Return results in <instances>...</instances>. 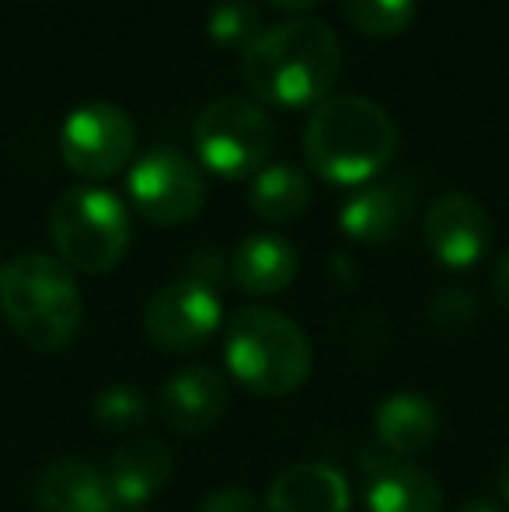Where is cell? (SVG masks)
Returning a JSON list of instances; mask_svg holds the SVG:
<instances>
[{
    "label": "cell",
    "instance_id": "1",
    "mask_svg": "<svg viewBox=\"0 0 509 512\" xmlns=\"http://www.w3.org/2000/svg\"><path fill=\"white\" fill-rule=\"evenodd\" d=\"M339 70V35L318 18L276 21L241 49V77L258 102L290 108L321 102Z\"/></svg>",
    "mask_w": 509,
    "mask_h": 512
},
{
    "label": "cell",
    "instance_id": "2",
    "mask_svg": "<svg viewBox=\"0 0 509 512\" xmlns=\"http://www.w3.org/2000/svg\"><path fill=\"white\" fill-rule=\"evenodd\" d=\"M398 147V126L384 105L363 95H332L314 105L304 129V154L321 178L363 185Z\"/></svg>",
    "mask_w": 509,
    "mask_h": 512
},
{
    "label": "cell",
    "instance_id": "3",
    "mask_svg": "<svg viewBox=\"0 0 509 512\" xmlns=\"http://www.w3.org/2000/svg\"><path fill=\"white\" fill-rule=\"evenodd\" d=\"M0 314L32 349L60 352L81 331L84 300L60 258L25 251L0 269Z\"/></svg>",
    "mask_w": 509,
    "mask_h": 512
},
{
    "label": "cell",
    "instance_id": "4",
    "mask_svg": "<svg viewBox=\"0 0 509 512\" xmlns=\"http://www.w3.org/2000/svg\"><path fill=\"white\" fill-rule=\"evenodd\" d=\"M224 359L258 398H283L311 373V342L279 310L245 307L227 321Z\"/></svg>",
    "mask_w": 509,
    "mask_h": 512
},
{
    "label": "cell",
    "instance_id": "5",
    "mask_svg": "<svg viewBox=\"0 0 509 512\" xmlns=\"http://www.w3.org/2000/svg\"><path fill=\"white\" fill-rule=\"evenodd\" d=\"M49 237L67 269L102 276L123 262L133 227L116 192L102 185H70L53 203Z\"/></svg>",
    "mask_w": 509,
    "mask_h": 512
},
{
    "label": "cell",
    "instance_id": "6",
    "mask_svg": "<svg viewBox=\"0 0 509 512\" xmlns=\"http://www.w3.org/2000/svg\"><path fill=\"white\" fill-rule=\"evenodd\" d=\"M272 143H276V126L255 98H213L196 119V154L217 175L245 178L262 171Z\"/></svg>",
    "mask_w": 509,
    "mask_h": 512
},
{
    "label": "cell",
    "instance_id": "7",
    "mask_svg": "<svg viewBox=\"0 0 509 512\" xmlns=\"http://www.w3.org/2000/svg\"><path fill=\"white\" fill-rule=\"evenodd\" d=\"M136 126L116 102H84L63 119V161L84 178H109L133 157Z\"/></svg>",
    "mask_w": 509,
    "mask_h": 512
},
{
    "label": "cell",
    "instance_id": "8",
    "mask_svg": "<svg viewBox=\"0 0 509 512\" xmlns=\"http://www.w3.org/2000/svg\"><path fill=\"white\" fill-rule=\"evenodd\" d=\"M129 196L150 223H185L203 206L206 182L182 150L154 147L129 171Z\"/></svg>",
    "mask_w": 509,
    "mask_h": 512
},
{
    "label": "cell",
    "instance_id": "9",
    "mask_svg": "<svg viewBox=\"0 0 509 512\" xmlns=\"http://www.w3.org/2000/svg\"><path fill=\"white\" fill-rule=\"evenodd\" d=\"M220 328V300L199 279H175L161 286L143 310V331L164 352H196Z\"/></svg>",
    "mask_w": 509,
    "mask_h": 512
},
{
    "label": "cell",
    "instance_id": "10",
    "mask_svg": "<svg viewBox=\"0 0 509 512\" xmlns=\"http://www.w3.org/2000/svg\"><path fill=\"white\" fill-rule=\"evenodd\" d=\"M426 241L433 255L450 269H468L489 251L492 220L485 206L468 192H443L426 209Z\"/></svg>",
    "mask_w": 509,
    "mask_h": 512
},
{
    "label": "cell",
    "instance_id": "11",
    "mask_svg": "<svg viewBox=\"0 0 509 512\" xmlns=\"http://www.w3.org/2000/svg\"><path fill=\"white\" fill-rule=\"evenodd\" d=\"M370 512H443V492L433 474L387 450H363Z\"/></svg>",
    "mask_w": 509,
    "mask_h": 512
},
{
    "label": "cell",
    "instance_id": "12",
    "mask_svg": "<svg viewBox=\"0 0 509 512\" xmlns=\"http://www.w3.org/2000/svg\"><path fill=\"white\" fill-rule=\"evenodd\" d=\"M231 405V387L210 366H185L161 387L157 411L171 432H206L220 422V415Z\"/></svg>",
    "mask_w": 509,
    "mask_h": 512
},
{
    "label": "cell",
    "instance_id": "13",
    "mask_svg": "<svg viewBox=\"0 0 509 512\" xmlns=\"http://www.w3.org/2000/svg\"><path fill=\"white\" fill-rule=\"evenodd\" d=\"M171 471H175V460L168 446L161 439L136 436L112 453L102 474L109 481L116 512H147L150 499L171 481Z\"/></svg>",
    "mask_w": 509,
    "mask_h": 512
},
{
    "label": "cell",
    "instance_id": "14",
    "mask_svg": "<svg viewBox=\"0 0 509 512\" xmlns=\"http://www.w3.org/2000/svg\"><path fill=\"white\" fill-rule=\"evenodd\" d=\"M415 206V189L408 178H381V182H363L353 196L342 203L339 223L353 241L384 244L405 227Z\"/></svg>",
    "mask_w": 509,
    "mask_h": 512
},
{
    "label": "cell",
    "instance_id": "15",
    "mask_svg": "<svg viewBox=\"0 0 509 512\" xmlns=\"http://www.w3.org/2000/svg\"><path fill=\"white\" fill-rule=\"evenodd\" d=\"M35 512H116V502L98 467L60 457L35 481Z\"/></svg>",
    "mask_w": 509,
    "mask_h": 512
},
{
    "label": "cell",
    "instance_id": "16",
    "mask_svg": "<svg viewBox=\"0 0 509 512\" xmlns=\"http://www.w3.org/2000/svg\"><path fill=\"white\" fill-rule=\"evenodd\" d=\"M349 481L332 464H293L272 481L269 512H349Z\"/></svg>",
    "mask_w": 509,
    "mask_h": 512
},
{
    "label": "cell",
    "instance_id": "17",
    "mask_svg": "<svg viewBox=\"0 0 509 512\" xmlns=\"http://www.w3.org/2000/svg\"><path fill=\"white\" fill-rule=\"evenodd\" d=\"M377 439L387 453L394 457H412L433 446V439L440 436V411L426 394L415 391H398L387 394L374 415Z\"/></svg>",
    "mask_w": 509,
    "mask_h": 512
},
{
    "label": "cell",
    "instance_id": "18",
    "mask_svg": "<svg viewBox=\"0 0 509 512\" xmlns=\"http://www.w3.org/2000/svg\"><path fill=\"white\" fill-rule=\"evenodd\" d=\"M231 276L241 290L269 297L293 283L297 276V251L279 234H252L234 248Z\"/></svg>",
    "mask_w": 509,
    "mask_h": 512
},
{
    "label": "cell",
    "instance_id": "19",
    "mask_svg": "<svg viewBox=\"0 0 509 512\" xmlns=\"http://www.w3.org/2000/svg\"><path fill=\"white\" fill-rule=\"evenodd\" d=\"M248 203L262 220H297L311 206V182L297 164H265L262 171H255Z\"/></svg>",
    "mask_w": 509,
    "mask_h": 512
},
{
    "label": "cell",
    "instance_id": "20",
    "mask_svg": "<svg viewBox=\"0 0 509 512\" xmlns=\"http://www.w3.org/2000/svg\"><path fill=\"white\" fill-rule=\"evenodd\" d=\"M258 4L255 0H217V7L206 18V32H210L213 42L220 46H238L245 49L248 42L262 32L258 25Z\"/></svg>",
    "mask_w": 509,
    "mask_h": 512
},
{
    "label": "cell",
    "instance_id": "21",
    "mask_svg": "<svg viewBox=\"0 0 509 512\" xmlns=\"http://www.w3.org/2000/svg\"><path fill=\"white\" fill-rule=\"evenodd\" d=\"M342 11L370 35H394L415 18V0H342Z\"/></svg>",
    "mask_w": 509,
    "mask_h": 512
},
{
    "label": "cell",
    "instance_id": "22",
    "mask_svg": "<svg viewBox=\"0 0 509 512\" xmlns=\"http://www.w3.org/2000/svg\"><path fill=\"white\" fill-rule=\"evenodd\" d=\"M91 415H95V422L102 425V429L129 432L147 418V398H143V391H136V387H129V384L105 387L95 398V405H91Z\"/></svg>",
    "mask_w": 509,
    "mask_h": 512
},
{
    "label": "cell",
    "instance_id": "23",
    "mask_svg": "<svg viewBox=\"0 0 509 512\" xmlns=\"http://www.w3.org/2000/svg\"><path fill=\"white\" fill-rule=\"evenodd\" d=\"M478 317V304L468 290H440L429 304V321L440 331H457L468 328Z\"/></svg>",
    "mask_w": 509,
    "mask_h": 512
},
{
    "label": "cell",
    "instance_id": "24",
    "mask_svg": "<svg viewBox=\"0 0 509 512\" xmlns=\"http://www.w3.org/2000/svg\"><path fill=\"white\" fill-rule=\"evenodd\" d=\"M199 512H265L248 492L241 488H220V492L206 495Z\"/></svg>",
    "mask_w": 509,
    "mask_h": 512
},
{
    "label": "cell",
    "instance_id": "25",
    "mask_svg": "<svg viewBox=\"0 0 509 512\" xmlns=\"http://www.w3.org/2000/svg\"><path fill=\"white\" fill-rule=\"evenodd\" d=\"M492 286H496V297H499V304L509 307V248L499 255V262H496V272H492Z\"/></svg>",
    "mask_w": 509,
    "mask_h": 512
},
{
    "label": "cell",
    "instance_id": "26",
    "mask_svg": "<svg viewBox=\"0 0 509 512\" xmlns=\"http://www.w3.org/2000/svg\"><path fill=\"white\" fill-rule=\"evenodd\" d=\"M269 4L286 7V11H304V7H314V4H321V0H269Z\"/></svg>",
    "mask_w": 509,
    "mask_h": 512
},
{
    "label": "cell",
    "instance_id": "27",
    "mask_svg": "<svg viewBox=\"0 0 509 512\" xmlns=\"http://www.w3.org/2000/svg\"><path fill=\"white\" fill-rule=\"evenodd\" d=\"M457 512H499V509L492 506V502H485V499H471V502H464Z\"/></svg>",
    "mask_w": 509,
    "mask_h": 512
},
{
    "label": "cell",
    "instance_id": "28",
    "mask_svg": "<svg viewBox=\"0 0 509 512\" xmlns=\"http://www.w3.org/2000/svg\"><path fill=\"white\" fill-rule=\"evenodd\" d=\"M503 499H506V509H509V460L503 467Z\"/></svg>",
    "mask_w": 509,
    "mask_h": 512
}]
</instances>
